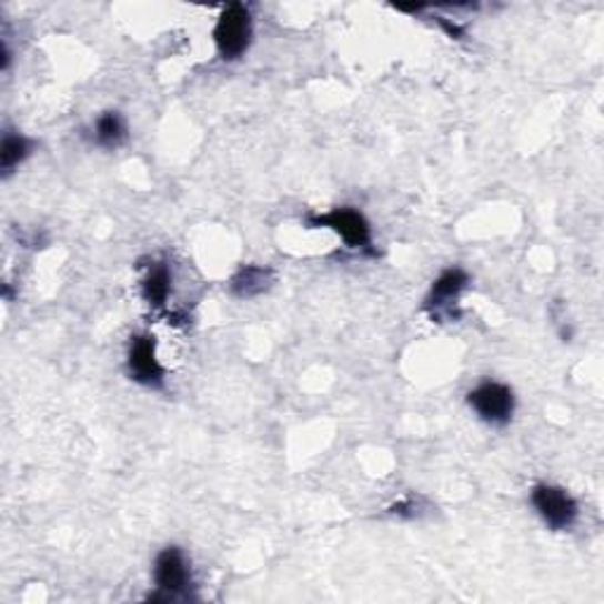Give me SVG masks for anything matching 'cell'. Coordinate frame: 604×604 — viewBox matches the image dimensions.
Listing matches in <instances>:
<instances>
[{
	"label": "cell",
	"mask_w": 604,
	"mask_h": 604,
	"mask_svg": "<svg viewBox=\"0 0 604 604\" xmlns=\"http://www.w3.org/2000/svg\"><path fill=\"white\" fill-rule=\"evenodd\" d=\"M154 581L159 593L151 597L154 602H173L189 593L192 585V570H189L187 555L175 545H168L157 555Z\"/></svg>",
	"instance_id": "2"
},
{
	"label": "cell",
	"mask_w": 604,
	"mask_h": 604,
	"mask_svg": "<svg viewBox=\"0 0 604 604\" xmlns=\"http://www.w3.org/2000/svg\"><path fill=\"white\" fill-rule=\"evenodd\" d=\"M312 226H326V230L335 232L343 239L350 249L369 251L371 249V226L366 218L354 211V208H333V211L316 215L310 220Z\"/></svg>",
	"instance_id": "6"
},
{
	"label": "cell",
	"mask_w": 604,
	"mask_h": 604,
	"mask_svg": "<svg viewBox=\"0 0 604 604\" xmlns=\"http://www.w3.org/2000/svg\"><path fill=\"white\" fill-rule=\"evenodd\" d=\"M128 373L144 387H163L165 371L157 356V343L151 335L130 338L128 345Z\"/></svg>",
	"instance_id": "7"
},
{
	"label": "cell",
	"mask_w": 604,
	"mask_h": 604,
	"mask_svg": "<svg viewBox=\"0 0 604 604\" xmlns=\"http://www.w3.org/2000/svg\"><path fill=\"white\" fill-rule=\"evenodd\" d=\"M170 289H173V276L165 262H151L142 279V298L151 308H163L168 302Z\"/></svg>",
	"instance_id": "8"
},
{
	"label": "cell",
	"mask_w": 604,
	"mask_h": 604,
	"mask_svg": "<svg viewBox=\"0 0 604 604\" xmlns=\"http://www.w3.org/2000/svg\"><path fill=\"white\" fill-rule=\"evenodd\" d=\"M532 505L553 532H566L578 520V503L570 491L557 484H536L532 489Z\"/></svg>",
	"instance_id": "3"
},
{
	"label": "cell",
	"mask_w": 604,
	"mask_h": 604,
	"mask_svg": "<svg viewBox=\"0 0 604 604\" xmlns=\"http://www.w3.org/2000/svg\"><path fill=\"white\" fill-rule=\"evenodd\" d=\"M128 140V123L123 113L104 111L94 121V142L104 149H117Z\"/></svg>",
	"instance_id": "11"
},
{
	"label": "cell",
	"mask_w": 604,
	"mask_h": 604,
	"mask_svg": "<svg viewBox=\"0 0 604 604\" xmlns=\"http://www.w3.org/2000/svg\"><path fill=\"white\" fill-rule=\"evenodd\" d=\"M470 276L461 268H451L434 279L432 289L425 298V310L432 321H453V308L459 305V298L467 289Z\"/></svg>",
	"instance_id": "5"
},
{
	"label": "cell",
	"mask_w": 604,
	"mask_h": 604,
	"mask_svg": "<svg viewBox=\"0 0 604 604\" xmlns=\"http://www.w3.org/2000/svg\"><path fill=\"white\" fill-rule=\"evenodd\" d=\"M251 36H253V22H251L249 8L241 3L226 6L222 14L218 17V24L213 31L215 48L222 60L224 62L239 60V57L249 50Z\"/></svg>",
	"instance_id": "1"
},
{
	"label": "cell",
	"mask_w": 604,
	"mask_h": 604,
	"mask_svg": "<svg viewBox=\"0 0 604 604\" xmlns=\"http://www.w3.org/2000/svg\"><path fill=\"white\" fill-rule=\"evenodd\" d=\"M272 270L258 268V264H243V268L232 276V293L239 298H255L272 286Z\"/></svg>",
	"instance_id": "9"
},
{
	"label": "cell",
	"mask_w": 604,
	"mask_h": 604,
	"mask_svg": "<svg viewBox=\"0 0 604 604\" xmlns=\"http://www.w3.org/2000/svg\"><path fill=\"white\" fill-rule=\"evenodd\" d=\"M31 149L33 144L29 138L19 135L14 130L3 132V142H0V170H3L6 178L12 175L31 157Z\"/></svg>",
	"instance_id": "10"
},
{
	"label": "cell",
	"mask_w": 604,
	"mask_h": 604,
	"mask_svg": "<svg viewBox=\"0 0 604 604\" xmlns=\"http://www.w3.org/2000/svg\"><path fill=\"white\" fill-rule=\"evenodd\" d=\"M470 409L486 425H507L515 413V394L507 385L496 381H484L467 394Z\"/></svg>",
	"instance_id": "4"
}]
</instances>
